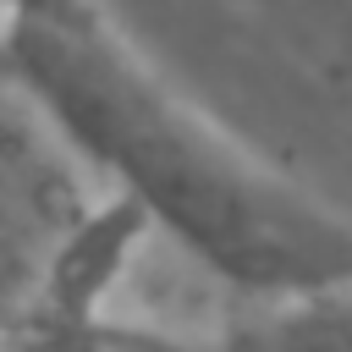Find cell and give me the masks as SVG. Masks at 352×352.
<instances>
[{
  "mask_svg": "<svg viewBox=\"0 0 352 352\" xmlns=\"http://www.w3.org/2000/svg\"><path fill=\"white\" fill-rule=\"evenodd\" d=\"M6 72L154 231L253 297L352 286V220L264 170L104 28H0Z\"/></svg>",
  "mask_w": 352,
  "mask_h": 352,
  "instance_id": "1",
  "label": "cell"
},
{
  "mask_svg": "<svg viewBox=\"0 0 352 352\" xmlns=\"http://www.w3.org/2000/svg\"><path fill=\"white\" fill-rule=\"evenodd\" d=\"M148 214L126 198L110 192L94 209H77L72 226L55 236L38 286H33V314L44 319H104V302L126 280V264L138 258L148 236Z\"/></svg>",
  "mask_w": 352,
  "mask_h": 352,
  "instance_id": "2",
  "label": "cell"
},
{
  "mask_svg": "<svg viewBox=\"0 0 352 352\" xmlns=\"http://www.w3.org/2000/svg\"><path fill=\"white\" fill-rule=\"evenodd\" d=\"M226 352H352V286L280 297Z\"/></svg>",
  "mask_w": 352,
  "mask_h": 352,
  "instance_id": "3",
  "label": "cell"
},
{
  "mask_svg": "<svg viewBox=\"0 0 352 352\" xmlns=\"http://www.w3.org/2000/svg\"><path fill=\"white\" fill-rule=\"evenodd\" d=\"M0 22H28V28H104L94 0H0Z\"/></svg>",
  "mask_w": 352,
  "mask_h": 352,
  "instance_id": "4",
  "label": "cell"
},
{
  "mask_svg": "<svg viewBox=\"0 0 352 352\" xmlns=\"http://www.w3.org/2000/svg\"><path fill=\"white\" fill-rule=\"evenodd\" d=\"M0 72H6V44H0Z\"/></svg>",
  "mask_w": 352,
  "mask_h": 352,
  "instance_id": "5",
  "label": "cell"
},
{
  "mask_svg": "<svg viewBox=\"0 0 352 352\" xmlns=\"http://www.w3.org/2000/svg\"><path fill=\"white\" fill-rule=\"evenodd\" d=\"M0 28H6V22H0Z\"/></svg>",
  "mask_w": 352,
  "mask_h": 352,
  "instance_id": "6",
  "label": "cell"
}]
</instances>
